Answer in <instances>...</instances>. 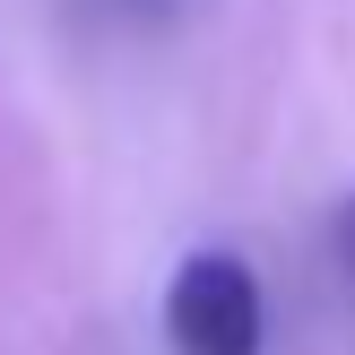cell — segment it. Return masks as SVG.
Masks as SVG:
<instances>
[{
    "label": "cell",
    "mask_w": 355,
    "mask_h": 355,
    "mask_svg": "<svg viewBox=\"0 0 355 355\" xmlns=\"http://www.w3.org/2000/svg\"><path fill=\"white\" fill-rule=\"evenodd\" d=\"M173 355H260V277L243 252H191L165 286Z\"/></svg>",
    "instance_id": "obj_1"
},
{
    "label": "cell",
    "mask_w": 355,
    "mask_h": 355,
    "mask_svg": "<svg viewBox=\"0 0 355 355\" xmlns=\"http://www.w3.org/2000/svg\"><path fill=\"white\" fill-rule=\"evenodd\" d=\"M338 260H347V277H355V191H347V208H338Z\"/></svg>",
    "instance_id": "obj_2"
}]
</instances>
